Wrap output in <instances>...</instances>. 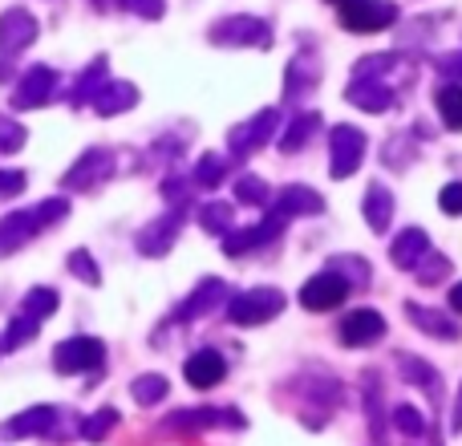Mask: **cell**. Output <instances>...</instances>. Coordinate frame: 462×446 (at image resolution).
I'll use <instances>...</instances> for the list:
<instances>
[{
	"mask_svg": "<svg viewBox=\"0 0 462 446\" xmlns=\"http://www.w3.org/2000/svg\"><path fill=\"white\" fill-rule=\"evenodd\" d=\"M439 208L447 211V216H462V183H447L439 191Z\"/></svg>",
	"mask_w": 462,
	"mask_h": 446,
	"instance_id": "obj_46",
	"label": "cell"
},
{
	"mask_svg": "<svg viewBox=\"0 0 462 446\" xmlns=\"http://www.w3.org/2000/svg\"><path fill=\"white\" fill-rule=\"evenodd\" d=\"M361 216L374 231H390V219H393V191L385 183H369L365 191V203H361Z\"/></svg>",
	"mask_w": 462,
	"mask_h": 446,
	"instance_id": "obj_25",
	"label": "cell"
},
{
	"mask_svg": "<svg viewBox=\"0 0 462 446\" xmlns=\"http://www.w3.org/2000/svg\"><path fill=\"white\" fill-rule=\"evenodd\" d=\"M94 8H110V5H118V0H89Z\"/></svg>",
	"mask_w": 462,
	"mask_h": 446,
	"instance_id": "obj_49",
	"label": "cell"
},
{
	"mask_svg": "<svg viewBox=\"0 0 462 446\" xmlns=\"http://www.w3.org/2000/svg\"><path fill=\"white\" fill-rule=\"evenodd\" d=\"M69 216V203L65 200H45L37 203V208H24V211H8L5 219H0V256H13L21 252L29 239H37V231L53 228L57 219Z\"/></svg>",
	"mask_w": 462,
	"mask_h": 446,
	"instance_id": "obj_1",
	"label": "cell"
},
{
	"mask_svg": "<svg viewBox=\"0 0 462 446\" xmlns=\"http://www.w3.org/2000/svg\"><path fill=\"white\" fill-rule=\"evenodd\" d=\"M224 175H227V163H224V154H199V163H195V175H191V183L195 187H219L224 183Z\"/></svg>",
	"mask_w": 462,
	"mask_h": 446,
	"instance_id": "obj_32",
	"label": "cell"
},
{
	"mask_svg": "<svg viewBox=\"0 0 462 446\" xmlns=\"http://www.w3.org/2000/svg\"><path fill=\"white\" fill-rule=\"evenodd\" d=\"M24 183H29L24 171H5L0 167V200H16V195L24 191Z\"/></svg>",
	"mask_w": 462,
	"mask_h": 446,
	"instance_id": "obj_44",
	"label": "cell"
},
{
	"mask_svg": "<svg viewBox=\"0 0 462 446\" xmlns=\"http://www.w3.org/2000/svg\"><path fill=\"white\" fill-rule=\"evenodd\" d=\"M325 272H333V276H341L345 284H361L365 288L369 284V260L365 256H333V260L325 264Z\"/></svg>",
	"mask_w": 462,
	"mask_h": 446,
	"instance_id": "obj_29",
	"label": "cell"
},
{
	"mask_svg": "<svg viewBox=\"0 0 462 446\" xmlns=\"http://www.w3.org/2000/svg\"><path fill=\"white\" fill-rule=\"evenodd\" d=\"M183 216H187V208H171V211H162L159 219H151L143 231L134 236V247L143 256H167L171 247H175V239H179V228H183Z\"/></svg>",
	"mask_w": 462,
	"mask_h": 446,
	"instance_id": "obj_9",
	"label": "cell"
},
{
	"mask_svg": "<svg viewBox=\"0 0 462 446\" xmlns=\"http://www.w3.org/2000/svg\"><path fill=\"white\" fill-rule=\"evenodd\" d=\"M426 252H430V236H426L422 228H406L402 236H393V244H390V260L406 272H414L418 264L426 260Z\"/></svg>",
	"mask_w": 462,
	"mask_h": 446,
	"instance_id": "obj_20",
	"label": "cell"
},
{
	"mask_svg": "<svg viewBox=\"0 0 462 446\" xmlns=\"http://www.w3.org/2000/svg\"><path fill=\"white\" fill-rule=\"evenodd\" d=\"M434 106H439V118L447 130H462V86H442L439 98H434Z\"/></svg>",
	"mask_w": 462,
	"mask_h": 446,
	"instance_id": "obj_30",
	"label": "cell"
},
{
	"mask_svg": "<svg viewBox=\"0 0 462 446\" xmlns=\"http://www.w3.org/2000/svg\"><path fill=\"white\" fill-rule=\"evenodd\" d=\"M385 337V317L374 309H357L341 321V345L345 349H365Z\"/></svg>",
	"mask_w": 462,
	"mask_h": 446,
	"instance_id": "obj_14",
	"label": "cell"
},
{
	"mask_svg": "<svg viewBox=\"0 0 462 446\" xmlns=\"http://www.w3.org/2000/svg\"><path fill=\"white\" fill-rule=\"evenodd\" d=\"M53 431H57V410L53 406H29V410H21L16 418H8V423L0 426L5 439H37V434H53Z\"/></svg>",
	"mask_w": 462,
	"mask_h": 446,
	"instance_id": "obj_17",
	"label": "cell"
},
{
	"mask_svg": "<svg viewBox=\"0 0 462 446\" xmlns=\"http://www.w3.org/2000/svg\"><path fill=\"white\" fill-rule=\"evenodd\" d=\"M106 70H110V61L106 57H94V61L81 70V78H78V86L69 89V106H81V102H94L97 98V89L106 86Z\"/></svg>",
	"mask_w": 462,
	"mask_h": 446,
	"instance_id": "obj_26",
	"label": "cell"
},
{
	"mask_svg": "<svg viewBox=\"0 0 462 446\" xmlns=\"http://www.w3.org/2000/svg\"><path fill=\"white\" fill-rule=\"evenodd\" d=\"M345 102L349 106H361L365 114H385V110H393V89L390 86H382V81H361V78H353L349 81V89H345Z\"/></svg>",
	"mask_w": 462,
	"mask_h": 446,
	"instance_id": "obj_19",
	"label": "cell"
},
{
	"mask_svg": "<svg viewBox=\"0 0 462 446\" xmlns=\"http://www.w3.org/2000/svg\"><path fill=\"white\" fill-rule=\"evenodd\" d=\"M110 167H114V154L102 151V146H89V151L65 171L61 187L65 191H89V187H97L106 175H110Z\"/></svg>",
	"mask_w": 462,
	"mask_h": 446,
	"instance_id": "obj_10",
	"label": "cell"
},
{
	"mask_svg": "<svg viewBox=\"0 0 462 446\" xmlns=\"http://www.w3.org/2000/svg\"><path fill=\"white\" fill-rule=\"evenodd\" d=\"M0 353H5V341H0Z\"/></svg>",
	"mask_w": 462,
	"mask_h": 446,
	"instance_id": "obj_50",
	"label": "cell"
},
{
	"mask_svg": "<svg viewBox=\"0 0 462 446\" xmlns=\"http://www.w3.org/2000/svg\"><path fill=\"white\" fill-rule=\"evenodd\" d=\"M65 268H69L73 276H78L81 284H89V288H94V284H102V272H97L94 256H89L86 247H73V252H69V260H65Z\"/></svg>",
	"mask_w": 462,
	"mask_h": 446,
	"instance_id": "obj_35",
	"label": "cell"
},
{
	"mask_svg": "<svg viewBox=\"0 0 462 446\" xmlns=\"http://www.w3.org/2000/svg\"><path fill=\"white\" fill-rule=\"evenodd\" d=\"M41 24L32 13H24V8H8V13H0V61H13V57H21L24 49L37 41Z\"/></svg>",
	"mask_w": 462,
	"mask_h": 446,
	"instance_id": "obj_8",
	"label": "cell"
},
{
	"mask_svg": "<svg viewBox=\"0 0 462 446\" xmlns=\"http://www.w3.org/2000/svg\"><path fill=\"white\" fill-rule=\"evenodd\" d=\"M276 211L280 216H320L325 211V200H320L312 187H304V183H288L284 191L276 195Z\"/></svg>",
	"mask_w": 462,
	"mask_h": 446,
	"instance_id": "obj_22",
	"label": "cell"
},
{
	"mask_svg": "<svg viewBox=\"0 0 462 446\" xmlns=\"http://www.w3.org/2000/svg\"><path fill=\"white\" fill-rule=\"evenodd\" d=\"M24 143H29V130H24L16 118H5V114H0V151L13 154V151H21Z\"/></svg>",
	"mask_w": 462,
	"mask_h": 446,
	"instance_id": "obj_40",
	"label": "cell"
},
{
	"mask_svg": "<svg viewBox=\"0 0 462 446\" xmlns=\"http://www.w3.org/2000/svg\"><path fill=\"white\" fill-rule=\"evenodd\" d=\"M393 431L406 434V439H422L426 434V418L414 406H393Z\"/></svg>",
	"mask_w": 462,
	"mask_h": 446,
	"instance_id": "obj_39",
	"label": "cell"
},
{
	"mask_svg": "<svg viewBox=\"0 0 462 446\" xmlns=\"http://www.w3.org/2000/svg\"><path fill=\"white\" fill-rule=\"evenodd\" d=\"M398 21V5L390 0H345L341 5V24L349 33H382Z\"/></svg>",
	"mask_w": 462,
	"mask_h": 446,
	"instance_id": "obj_7",
	"label": "cell"
},
{
	"mask_svg": "<svg viewBox=\"0 0 462 446\" xmlns=\"http://www.w3.org/2000/svg\"><path fill=\"white\" fill-rule=\"evenodd\" d=\"M37 329H41V321H32V317H16L13 325H8V333L0 337V341H5V349H21V345H29L32 337H37Z\"/></svg>",
	"mask_w": 462,
	"mask_h": 446,
	"instance_id": "obj_38",
	"label": "cell"
},
{
	"mask_svg": "<svg viewBox=\"0 0 462 446\" xmlns=\"http://www.w3.org/2000/svg\"><path fill=\"white\" fill-rule=\"evenodd\" d=\"M393 65H398V57H393V53L361 57V61L353 65V78H361V81H382V73H390Z\"/></svg>",
	"mask_w": 462,
	"mask_h": 446,
	"instance_id": "obj_36",
	"label": "cell"
},
{
	"mask_svg": "<svg viewBox=\"0 0 462 446\" xmlns=\"http://www.w3.org/2000/svg\"><path fill=\"white\" fill-rule=\"evenodd\" d=\"M317 81H320V57H317V49H300V53L288 61L284 102H292V98H304L309 89H317Z\"/></svg>",
	"mask_w": 462,
	"mask_h": 446,
	"instance_id": "obj_16",
	"label": "cell"
},
{
	"mask_svg": "<svg viewBox=\"0 0 462 446\" xmlns=\"http://www.w3.org/2000/svg\"><path fill=\"white\" fill-rule=\"evenodd\" d=\"M450 423H455V431H462V390H458V406H455V414H450Z\"/></svg>",
	"mask_w": 462,
	"mask_h": 446,
	"instance_id": "obj_48",
	"label": "cell"
},
{
	"mask_svg": "<svg viewBox=\"0 0 462 446\" xmlns=\"http://www.w3.org/2000/svg\"><path fill=\"white\" fill-rule=\"evenodd\" d=\"M345 296H349V284L333 272H317L309 284L300 288V304L309 312H328V309H341Z\"/></svg>",
	"mask_w": 462,
	"mask_h": 446,
	"instance_id": "obj_11",
	"label": "cell"
},
{
	"mask_svg": "<svg viewBox=\"0 0 462 446\" xmlns=\"http://www.w3.org/2000/svg\"><path fill=\"white\" fill-rule=\"evenodd\" d=\"M106 361V345L97 341V337H69V341H61L53 349V369L57 374H89V369H97Z\"/></svg>",
	"mask_w": 462,
	"mask_h": 446,
	"instance_id": "obj_5",
	"label": "cell"
},
{
	"mask_svg": "<svg viewBox=\"0 0 462 446\" xmlns=\"http://www.w3.org/2000/svg\"><path fill=\"white\" fill-rule=\"evenodd\" d=\"M447 272H450V260H447V256H439V252H426V260L414 268V276L422 280V284H439V280L447 276Z\"/></svg>",
	"mask_w": 462,
	"mask_h": 446,
	"instance_id": "obj_41",
	"label": "cell"
},
{
	"mask_svg": "<svg viewBox=\"0 0 462 446\" xmlns=\"http://www.w3.org/2000/svg\"><path fill=\"white\" fill-rule=\"evenodd\" d=\"M320 130V118L312 110H300L292 122H288V130H284V138H280V151L284 154H292V151H304V143H309L312 135Z\"/></svg>",
	"mask_w": 462,
	"mask_h": 446,
	"instance_id": "obj_27",
	"label": "cell"
},
{
	"mask_svg": "<svg viewBox=\"0 0 462 446\" xmlns=\"http://www.w3.org/2000/svg\"><path fill=\"white\" fill-rule=\"evenodd\" d=\"M219 304H231V288H227L219 276H203L199 284H195V293L183 301V309L175 312V317H179V321H195V317H208V312H216Z\"/></svg>",
	"mask_w": 462,
	"mask_h": 446,
	"instance_id": "obj_15",
	"label": "cell"
},
{
	"mask_svg": "<svg viewBox=\"0 0 462 446\" xmlns=\"http://www.w3.org/2000/svg\"><path fill=\"white\" fill-rule=\"evenodd\" d=\"M118 426V410H97V414H89L86 423H81V434H86L89 442H102V439H110V431Z\"/></svg>",
	"mask_w": 462,
	"mask_h": 446,
	"instance_id": "obj_37",
	"label": "cell"
},
{
	"mask_svg": "<svg viewBox=\"0 0 462 446\" xmlns=\"http://www.w3.org/2000/svg\"><path fill=\"white\" fill-rule=\"evenodd\" d=\"M57 301H61V296H57L53 288H29V293H24V317H32V321L53 317Z\"/></svg>",
	"mask_w": 462,
	"mask_h": 446,
	"instance_id": "obj_33",
	"label": "cell"
},
{
	"mask_svg": "<svg viewBox=\"0 0 462 446\" xmlns=\"http://www.w3.org/2000/svg\"><path fill=\"white\" fill-rule=\"evenodd\" d=\"M167 394H171V382L162 374H143L130 382V398L138 406H159V402H167Z\"/></svg>",
	"mask_w": 462,
	"mask_h": 446,
	"instance_id": "obj_28",
	"label": "cell"
},
{
	"mask_svg": "<svg viewBox=\"0 0 462 446\" xmlns=\"http://www.w3.org/2000/svg\"><path fill=\"white\" fill-rule=\"evenodd\" d=\"M183 377H187V386H195V390H211V386H219L227 377L224 353H216V349L191 353V358H187V366H183Z\"/></svg>",
	"mask_w": 462,
	"mask_h": 446,
	"instance_id": "obj_18",
	"label": "cell"
},
{
	"mask_svg": "<svg viewBox=\"0 0 462 446\" xmlns=\"http://www.w3.org/2000/svg\"><path fill=\"white\" fill-rule=\"evenodd\" d=\"M53 89H57V73L49 65H32V70L21 73V86L13 94V110H37V106H45L53 98Z\"/></svg>",
	"mask_w": 462,
	"mask_h": 446,
	"instance_id": "obj_12",
	"label": "cell"
},
{
	"mask_svg": "<svg viewBox=\"0 0 462 446\" xmlns=\"http://www.w3.org/2000/svg\"><path fill=\"white\" fill-rule=\"evenodd\" d=\"M276 122H280V110H260V114H252L247 122L231 126V135H227L231 159H252V154L260 151L263 143H272V135H276Z\"/></svg>",
	"mask_w": 462,
	"mask_h": 446,
	"instance_id": "obj_6",
	"label": "cell"
},
{
	"mask_svg": "<svg viewBox=\"0 0 462 446\" xmlns=\"http://www.w3.org/2000/svg\"><path fill=\"white\" fill-rule=\"evenodd\" d=\"M231 191H236V200L247 203V208H263V203H268V183H263L260 175H239Z\"/></svg>",
	"mask_w": 462,
	"mask_h": 446,
	"instance_id": "obj_34",
	"label": "cell"
},
{
	"mask_svg": "<svg viewBox=\"0 0 462 446\" xmlns=\"http://www.w3.org/2000/svg\"><path fill=\"white\" fill-rule=\"evenodd\" d=\"M122 8H130V13H138L143 21H159L162 13H167V5L162 0H118Z\"/></svg>",
	"mask_w": 462,
	"mask_h": 446,
	"instance_id": "obj_45",
	"label": "cell"
},
{
	"mask_svg": "<svg viewBox=\"0 0 462 446\" xmlns=\"http://www.w3.org/2000/svg\"><path fill=\"white\" fill-rule=\"evenodd\" d=\"M191 179H179V175H167V179H162V187H159V191H162V200H167L171 203V208H187V200H191Z\"/></svg>",
	"mask_w": 462,
	"mask_h": 446,
	"instance_id": "obj_42",
	"label": "cell"
},
{
	"mask_svg": "<svg viewBox=\"0 0 462 446\" xmlns=\"http://www.w3.org/2000/svg\"><path fill=\"white\" fill-rule=\"evenodd\" d=\"M450 309H455V312H462V280H458L455 288H450Z\"/></svg>",
	"mask_w": 462,
	"mask_h": 446,
	"instance_id": "obj_47",
	"label": "cell"
},
{
	"mask_svg": "<svg viewBox=\"0 0 462 446\" xmlns=\"http://www.w3.org/2000/svg\"><path fill=\"white\" fill-rule=\"evenodd\" d=\"M208 426H244L236 410H179L162 423V434H199Z\"/></svg>",
	"mask_w": 462,
	"mask_h": 446,
	"instance_id": "obj_13",
	"label": "cell"
},
{
	"mask_svg": "<svg viewBox=\"0 0 462 446\" xmlns=\"http://www.w3.org/2000/svg\"><path fill=\"white\" fill-rule=\"evenodd\" d=\"M89 106H94L97 118H114V114L134 110V106H138V89L130 86V81H106Z\"/></svg>",
	"mask_w": 462,
	"mask_h": 446,
	"instance_id": "obj_21",
	"label": "cell"
},
{
	"mask_svg": "<svg viewBox=\"0 0 462 446\" xmlns=\"http://www.w3.org/2000/svg\"><path fill=\"white\" fill-rule=\"evenodd\" d=\"M211 45H224V49H268L272 45V29L268 21L260 16H247V13H236V16H224L208 29Z\"/></svg>",
	"mask_w": 462,
	"mask_h": 446,
	"instance_id": "obj_2",
	"label": "cell"
},
{
	"mask_svg": "<svg viewBox=\"0 0 462 446\" xmlns=\"http://www.w3.org/2000/svg\"><path fill=\"white\" fill-rule=\"evenodd\" d=\"M333 5H345V0H333Z\"/></svg>",
	"mask_w": 462,
	"mask_h": 446,
	"instance_id": "obj_51",
	"label": "cell"
},
{
	"mask_svg": "<svg viewBox=\"0 0 462 446\" xmlns=\"http://www.w3.org/2000/svg\"><path fill=\"white\" fill-rule=\"evenodd\" d=\"M227 312L236 325H263V321L284 312V293L280 288H247V293L231 296Z\"/></svg>",
	"mask_w": 462,
	"mask_h": 446,
	"instance_id": "obj_4",
	"label": "cell"
},
{
	"mask_svg": "<svg viewBox=\"0 0 462 446\" xmlns=\"http://www.w3.org/2000/svg\"><path fill=\"white\" fill-rule=\"evenodd\" d=\"M406 317H410V325H414V329H422V333L439 337V341H455V337H462L455 321H450L447 312H439V309H422V304L406 301Z\"/></svg>",
	"mask_w": 462,
	"mask_h": 446,
	"instance_id": "obj_23",
	"label": "cell"
},
{
	"mask_svg": "<svg viewBox=\"0 0 462 446\" xmlns=\"http://www.w3.org/2000/svg\"><path fill=\"white\" fill-rule=\"evenodd\" d=\"M252 247H260V236H255V228L227 231V239H224V252L227 256H244V252H252Z\"/></svg>",
	"mask_w": 462,
	"mask_h": 446,
	"instance_id": "obj_43",
	"label": "cell"
},
{
	"mask_svg": "<svg viewBox=\"0 0 462 446\" xmlns=\"http://www.w3.org/2000/svg\"><path fill=\"white\" fill-rule=\"evenodd\" d=\"M231 216H236V208L231 203H203L199 208V228L211 231V236H227L231 231Z\"/></svg>",
	"mask_w": 462,
	"mask_h": 446,
	"instance_id": "obj_31",
	"label": "cell"
},
{
	"mask_svg": "<svg viewBox=\"0 0 462 446\" xmlns=\"http://www.w3.org/2000/svg\"><path fill=\"white\" fill-rule=\"evenodd\" d=\"M365 143L369 138L361 135L357 126H349V122H341V126L328 130V171H333V179H349L353 171L361 167V159H365Z\"/></svg>",
	"mask_w": 462,
	"mask_h": 446,
	"instance_id": "obj_3",
	"label": "cell"
},
{
	"mask_svg": "<svg viewBox=\"0 0 462 446\" xmlns=\"http://www.w3.org/2000/svg\"><path fill=\"white\" fill-rule=\"evenodd\" d=\"M398 366H402V377H406L410 386H418V390H426L434 402H442V377L430 361L414 358V353H398Z\"/></svg>",
	"mask_w": 462,
	"mask_h": 446,
	"instance_id": "obj_24",
	"label": "cell"
}]
</instances>
